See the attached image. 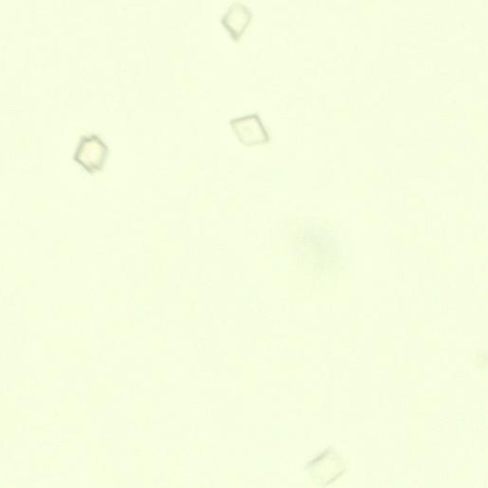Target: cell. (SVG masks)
Wrapping results in <instances>:
<instances>
[{
    "mask_svg": "<svg viewBox=\"0 0 488 488\" xmlns=\"http://www.w3.org/2000/svg\"><path fill=\"white\" fill-rule=\"evenodd\" d=\"M229 126L239 142L247 147L270 143L271 137L259 114L254 113L232 118Z\"/></svg>",
    "mask_w": 488,
    "mask_h": 488,
    "instance_id": "2",
    "label": "cell"
},
{
    "mask_svg": "<svg viewBox=\"0 0 488 488\" xmlns=\"http://www.w3.org/2000/svg\"><path fill=\"white\" fill-rule=\"evenodd\" d=\"M253 18V12L248 6L236 2L225 12L221 23L230 38L238 44L248 29Z\"/></svg>",
    "mask_w": 488,
    "mask_h": 488,
    "instance_id": "3",
    "label": "cell"
},
{
    "mask_svg": "<svg viewBox=\"0 0 488 488\" xmlns=\"http://www.w3.org/2000/svg\"><path fill=\"white\" fill-rule=\"evenodd\" d=\"M110 154V146L100 134H88L79 139L73 160L86 173L94 175L103 171Z\"/></svg>",
    "mask_w": 488,
    "mask_h": 488,
    "instance_id": "1",
    "label": "cell"
}]
</instances>
